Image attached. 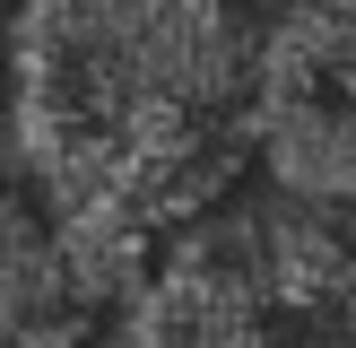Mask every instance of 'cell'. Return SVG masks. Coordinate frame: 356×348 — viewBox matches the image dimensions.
<instances>
[{
    "label": "cell",
    "instance_id": "cell-5",
    "mask_svg": "<svg viewBox=\"0 0 356 348\" xmlns=\"http://www.w3.org/2000/svg\"><path fill=\"white\" fill-rule=\"evenodd\" d=\"M339 235H348V261H356V209H348V218H339Z\"/></svg>",
    "mask_w": 356,
    "mask_h": 348
},
{
    "label": "cell",
    "instance_id": "cell-1",
    "mask_svg": "<svg viewBox=\"0 0 356 348\" xmlns=\"http://www.w3.org/2000/svg\"><path fill=\"white\" fill-rule=\"evenodd\" d=\"M9 183L35 209H113L165 235L243 183L252 9L235 0H17L0 26Z\"/></svg>",
    "mask_w": 356,
    "mask_h": 348
},
{
    "label": "cell",
    "instance_id": "cell-6",
    "mask_svg": "<svg viewBox=\"0 0 356 348\" xmlns=\"http://www.w3.org/2000/svg\"><path fill=\"white\" fill-rule=\"evenodd\" d=\"M0 9H9V0H0Z\"/></svg>",
    "mask_w": 356,
    "mask_h": 348
},
{
    "label": "cell",
    "instance_id": "cell-4",
    "mask_svg": "<svg viewBox=\"0 0 356 348\" xmlns=\"http://www.w3.org/2000/svg\"><path fill=\"white\" fill-rule=\"evenodd\" d=\"M305 9H322V17H339V26L356 35V0H305Z\"/></svg>",
    "mask_w": 356,
    "mask_h": 348
},
{
    "label": "cell",
    "instance_id": "cell-3",
    "mask_svg": "<svg viewBox=\"0 0 356 348\" xmlns=\"http://www.w3.org/2000/svg\"><path fill=\"white\" fill-rule=\"evenodd\" d=\"M252 348H356V287L313 296V305H278V313H261Z\"/></svg>",
    "mask_w": 356,
    "mask_h": 348
},
{
    "label": "cell",
    "instance_id": "cell-2",
    "mask_svg": "<svg viewBox=\"0 0 356 348\" xmlns=\"http://www.w3.org/2000/svg\"><path fill=\"white\" fill-rule=\"evenodd\" d=\"M243 174L322 218L356 209V35L305 0L252 17Z\"/></svg>",
    "mask_w": 356,
    "mask_h": 348
}]
</instances>
